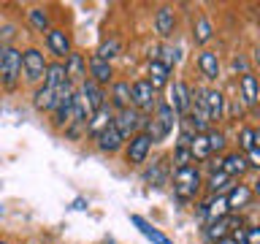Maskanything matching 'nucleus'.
Returning <instances> with one entry per match:
<instances>
[{
	"instance_id": "nucleus-1",
	"label": "nucleus",
	"mask_w": 260,
	"mask_h": 244,
	"mask_svg": "<svg viewBox=\"0 0 260 244\" xmlns=\"http://www.w3.org/2000/svg\"><path fill=\"white\" fill-rule=\"evenodd\" d=\"M171 185H174L176 201H195L198 193L203 190V174L198 166H184L171 171Z\"/></svg>"
},
{
	"instance_id": "nucleus-2",
	"label": "nucleus",
	"mask_w": 260,
	"mask_h": 244,
	"mask_svg": "<svg viewBox=\"0 0 260 244\" xmlns=\"http://www.w3.org/2000/svg\"><path fill=\"white\" fill-rule=\"evenodd\" d=\"M73 95H76V87L71 84V81H65V84L57 89V101L52 106V111H49V125L54 130H65L71 125V117H73Z\"/></svg>"
},
{
	"instance_id": "nucleus-3",
	"label": "nucleus",
	"mask_w": 260,
	"mask_h": 244,
	"mask_svg": "<svg viewBox=\"0 0 260 244\" xmlns=\"http://www.w3.org/2000/svg\"><path fill=\"white\" fill-rule=\"evenodd\" d=\"M19 84H22V49L19 46H8L3 68H0V89L16 93Z\"/></svg>"
},
{
	"instance_id": "nucleus-4",
	"label": "nucleus",
	"mask_w": 260,
	"mask_h": 244,
	"mask_svg": "<svg viewBox=\"0 0 260 244\" xmlns=\"http://www.w3.org/2000/svg\"><path fill=\"white\" fill-rule=\"evenodd\" d=\"M46 54L36 46H27L22 49V76H24V84H41L44 81V73H46Z\"/></svg>"
},
{
	"instance_id": "nucleus-5",
	"label": "nucleus",
	"mask_w": 260,
	"mask_h": 244,
	"mask_svg": "<svg viewBox=\"0 0 260 244\" xmlns=\"http://www.w3.org/2000/svg\"><path fill=\"white\" fill-rule=\"evenodd\" d=\"M157 103H160L157 89H154L146 79L130 81V106H133V109H138L141 114H146V117H152V111L157 109Z\"/></svg>"
},
{
	"instance_id": "nucleus-6",
	"label": "nucleus",
	"mask_w": 260,
	"mask_h": 244,
	"mask_svg": "<svg viewBox=\"0 0 260 244\" xmlns=\"http://www.w3.org/2000/svg\"><path fill=\"white\" fill-rule=\"evenodd\" d=\"M152 138L146 136V133H136V136H130L127 141H125V163L130 168H141L146 160H149V155H152Z\"/></svg>"
},
{
	"instance_id": "nucleus-7",
	"label": "nucleus",
	"mask_w": 260,
	"mask_h": 244,
	"mask_svg": "<svg viewBox=\"0 0 260 244\" xmlns=\"http://www.w3.org/2000/svg\"><path fill=\"white\" fill-rule=\"evenodd\" d=\"M162 101H166L171 109L176 111V117L182 119L184 114L192 109V87L187 84L184 79H174L168 84V98H162Z\"/></svg>"
},
{
	"instance_id": "nucleus-8",
	"label": "nucleus",
	"mask_w": 260,
	"mask_h": 244,
	"mask_svg": "<svg viewBox=\"0 0 260 244\" xmlns=\"http://www.w3.org/2000/svg\"><path fill=\"white\" fill-rule=\"evenodd\" d=\"M144 125H146V114H141L138 109H122V111H114V128L122 133V138H127L130 136H136V133H141L144 130Z\"/></svg>"
},
{
	"instance_id": "nucleus-9",
	"label": "nucleus",
	"mask_w": 260,
	"mask_h": 244,
	"mask_svg": "<svg viewBox=\"0 0 260 244\" xmlns=\"http://www.w3.org/2000/svg\"><path fill=\"white\" fill-rule=\"evenodd\" d=\"M195 209H198V215L209 223H219V220H225L231 215V209H228V198L225 195H206L203 201L195 203Z\"/></svg>"
},
{
	"instance_id": "nucleus-10",
	"label": "nucleus",
	"mask_w": 260,
	"mask_h": 244,
	"mask_svg": "<svg viewBox=\"0 0 260 244\" xmlns=\"http://www.w3.org/2000/svg\"><path fill=\"white\" fill-rule=\"evenodd\" d=\"M44 44H46V52L54 57L57 63H62L65 57H68L73 52V46H71V36L65 33L62 27H52L44 36Z\"/></svg>"
},
{
	"instance_id": "nucleus-11",
	"label": "nucleus",
	"mask_w": 260,
	"mask_h": 244,
	"mask_svg": "<svg viewBox=\"0 0 260 244\" xmlns=\"http://www.w3.org/2000/svg\"><path fill=\"white\" fill-rule=\"evenodd\" d=\"M87 76L92 79L95 84H101L106 89V87H111V81L117 79V73H114V65L111 63H106V60H101V57L89 54L87 57Z\"/></svg>"
},
{
	"instance_id": "nucleus-12",
	"label": "nucleus",
	"mask_w": 260,
	"mask_h": 244,
	"mask_svg": "<svg viewBox=\"0 0 260 244\" xmlns=\"http://www.w3.org/2000/svg\"><path fill=\"white\" fill-rule=\"evenodd\" d=\"M171 171H174L171 158H157V160H152V166L146 168L141 176L149 187H166L171 182Z\"/></svg>"
},
{
	"instance_id": "nucleus-13",
	"label": "nucleus",
	"mask_w": 260,
	"mask_h": 244,
	"mask_svg": "<svg viewBox=\"0 0 260 244\" xmlns=\"http://www.w3.org/2000/svg\"><path fill=\"white\" fill-rule=\"evenodd\" d=\"M92 141L98 146V152H103V155H117V152L125 149V138H122V133L114 128V122L103 130V133H98Z\"/></svg>"
},
{
	"instance_id": "nucleus-14",
	"label": "nucleus",
	"mask_w": 260,
	"mask_h": 244,
	"mask_svg": "<svg viewBox=\"0 0 260 244\" xmlns=\"http://www.w3.org/2000/svg\"><path fill=\"white\" fill-rule=\"evenodd\" d=\"M76 93L87 101V106H89V111H92V114H95L98 109H103L106 103H109V101H106V89H103L101 84H95V81L89 79V76L76 87Z\"/></svg>"
},
{
	"instance_id": "nucleus-15",
	"label": "nucleus",
	"mask_w": 260,
	"mask_h": 244,
	"mask_svg": "<svg viewBox=\"0 0 260 244\" xmlns=\"http://www.w3.org/2000/svg\"><path fill=\"white\" fill-rule=\"evenodd\" d=\"M62 65H65V76H68V81H71L73 87H79L81 81L87 79V57L81 54V52H76V49L65 57Z\"/></svg>"
},
{
	"instance_id": "nucleus-16",
	"label": "nucleus",
	"mask_w": 260,
	"mask_h": 244,
	"mask_svg": "<svg viewBox=\"0 0 260 244\" xmlns=\"http://www.w3.org/2000/svg\"><path fill=\"white\" fill-rule=\"evenodd\" d=\"M106 101L114 111H122V109H130V81L127 79H114L109 93H106Z\"/></svg>"
},
{
	"instance_id": "nucleus-17",
	"label": "nucleus",
	"mask_w": 260,
	"mask_h": 244,
	"mask_svg": "<svg viewBox=\"0 0 260 244\" xmlns=\"http://www.w3.org/2000/svg\"><path fill=\"white\" fill-rule=\"evenodd\" d=\"M225 198H228V209H231V215L233 211H241V209H249L252 206V190H249V185H244V182H236L231 190L225 193Z\"/></svg>"
},
{
	"instance_id": "nucleus-18",
	"label": "nucleus",
	"mask_w": 260,
	"mask_h": 244,
	"mask_svg": "<svg viewBox=\"0 0 260 244\" xmlns=\"http://www.w3.org/2000/svg\"><path fill=\"white\" fill-rule=\"evenodd\" d=\"M171 73H174V68H168L162 60H152L149 65H146V76L144 79L160 93V89H166L171 84Z\"/></svg>"
},
{
	"instance_id": "nucleus-19",
	"label": "nucleus",
	"mask_w": 260,
	"mask_h": 244,
	"mask_svg": "<svg viewBox=\"0 0 260 244\" xmlns=\"http://www.w3.org/2000/svg\"><path fill=\"white\" fill-rule=\"evenodd\" d=\"M154 33L160 38H171L176 33V11L171 6H160L154 11Z\"/></svg>"
},
{
	"instance_id": "nucleus-20",
	"label": "nucleus",
	"mask_w": 260,
	"mask_h": 244,
	"mask_svg": "<svg viewBox=\"0 0 260 244\" xmlns=\"http://www.w3.org/2000/svg\"><path fill=\"white\" fill-rule=\"evenodd\" d=\"M222 171L231 179H236L239 182V176H244L249 171V163H247V155L239 152V149H233V152H225L222 155Z\"/></svg>"
},
{
	"instance_id": "nucleus-21",
	"label": "nucleus",
	"mask_w": 260,
	"mask_h": 244,
	"mask_svg": "<svg viewBox=\"0 0 260 244\" xmlns=\"http://www.w3.org/2000/svg\"><path fill=\"white\" fill-rule=\"evenodd\" d=\"M233 185H236V179H231L225 171H211V174L203 176V190L209 195H225Z\"/></svg>"
},
{
	"instance_id": "nucleus-22",
	"label": "nucleus",
	"mask_w": 260,
	"mask_h": 244,
	"mask_svg": "<svg viewBox=\"0 0 260 244\" xmlns=\"http://www.w3.org/2000/svg\"><path fill=\"white\" fill-rule=\"evenodd\" d=\"M198 71L203 73V79L214 84L219 79V54L211 52V49H201L198 52Z\"/></svg>"
},
{
	"instance_id": "nucleus-23",
	"label": "nucleus",
	"mask_w": 260,
	"mask_h": 244,
	"mask_svg": "<svg viewBox=\"0 0 260 244\" xmlns=\"http://www.w3.org/2000/svg\"><path fill=\"white\" fill-rule=\"evenodd\" d=\"M203 95H206V111H209L211 125H217L219 119H225V95H222V89L206 87Z\"/></svg>"
},
{
	"instance_id": "nucleus-24",
	"label": "nucleus",
	"mask_w": 260,
	"mask_h": 244,
	"mask_svg": "<svg viewBox=\"0 0 260 244\" xmlns=\"http://www.w3.org/2000/svg\"><path fill=\"white\" fill-rule=\"evenodd\" d=\"M239 89H241V101L247 106H257L260 103V79L252 71H247L239 79Z\"/></svg>"
},
{
	"instance_id": "nucleus-25",
	"label": "nucleus",
	"mask_w": 260,
	"mask_h": 244,
	"mask_svg": "<svg viewBox=\"0 0 260 244\" xmlns=\"http://www.w3.org/2000/svg\"><path fill=\"white\" fill-rule=\"evenodd\" d=\"M111 122H114V109L106 103L103 109H98L92 117H89V122H87V138H95L98 133H103Z\"/></svg>"
},
{
	"instance_id": "nucleus-26",
	"label": "nucleus",
	"mask_w": 260,
	"mask_h": 244,
	"mask_svg": "<svg viewBox=\"0 0 260 244\" xmlns=\"http://www.w3.org/2000/svg\"><path fill=\"white\" fill-rule=\"evenodd\" d=\"M192 44L195 46H206L211 38H214V24H211L209 16H198V19L192 22V33H190Z\"/></svg>"
},
{
	"instance_id": "nucleus-27",
	"label": "nucleus",
	"mask_w": 260,
	"mask_h": 244,
	"mask_svg": "<svg viewBox=\"0 0 260 244\" xmlns=\"http://www.w3.org/2000/svg\"><path fill=\"white\" fill-rule=\"evenodd\" d=\"M54 101H57V89H49L44 84H38L36 89H32V109H36L38 114H49Z\"/></svg>"
},
{
	"instance_id": "nucleus-28",
	"label": "nucleus",
	"mask_w": 260,
	"mask_h": 244,
	"mask_svg": "<svg viewBox=\"0 0 260 244\" xmlns=\"http://www.w3.org/2000/svg\"><path fill=\"white\" fill-rule=\"evenodd\" d=\"M65 81H68V76H65V65L52 60V63L46 65V73H44V81H41V84L49 87V89H60Z\"/></svg>"
},
{
	"instance_id": "nucleus-29",
	"label": "nucleus",
	"mask_w": 260,
	"mask_h": 244,
	"mask_svg": "<svg viewBox=\"0 0 260 244\" xmlns=\"http://www.w3.org/2000/svg\"><path fill=\"white\" fill-rule=\"evenodd\" d=\"M152 117L157 119L160 125L168 130V133H174V128H179V117H176V111L171 109V106H168L166 101H160V103H157V109L152 111Z\"/></svg>"
},
{
	"instance_id": "nucleus-30",
	"label": "nucleus",
	"mask_w": 260,
	"mask_h": 244,
	"mask_svg": "<svg viewBox=\"0 0 260 244\" xmlns=\"http://www.w3.org/2000/svg\"><path fill=\"white\" fill-rule=\"evenodd\" d=\"M27 24H30V27L36 30V33H44V36H46V33L52 30V19H49V11H46V8H41V6L30 8V11H27Z\"/></svg>"
},
{
	"instance_id": "nucleus-31",
	"label": "nucleus",
	"mask_w": 260,
	"mask_h": 244,
	"mask_svg": "<svg viewBox=\"0 0 260 244\" xmlns=\"http://www.w3.org/2000/svg\"><path fill=\"white\" fill-rule=\"evenodd\" d=\"M203 136H206V141H209L211 155H225V152H228V133H225L222 128L214 125V128H209Z\"/></svg>"
},
{
	"instance_id": "nucleus-32",
	"label": "nucleus",
	"mask_w": 260,
	"mask_h": 244,
	"mask_svg": "<svg viewBox=\"0 0 260 244\" xmlns=\"http://www.w3.org/2000/svg\"><path fill=\"white\" fill-rule=\"evenodd\" d=\"M119 54H122V41L119 38H106V41H101V46L95 49V57H101L106 63L117 60Z\"/></svg>"
},
{
	"instance_id": "nucleus-33",
	"label": "nucleus",
	"mask_w": 260,
	"mask_h": 244,
	"mask_svg": "<svg viewBox=\"0 0 260 244\" xmlns=\"http://www.w3.org/2000/svg\"><path fill=\"white\" fill-rule=\"evenodd\" d=\"M190 152H192V160H195V166H198V163H206V160L211 158V149H209V141H206V136H203V133H195L192 144H190Z\"/></svg>"
},
{
	"instance_id": "nucleus-34",
	"label": "nucleus",
	"mask_w": 260,
	"mask_h": 244,
	"mask_svg": "<svg viewBox=\"0 0 260 244\" xmlns=\"http://www.w3.org/2000/svg\"><path fill=\"white\" fill-rule=\"evenodd\" d=\"M168 158H171V166H174V168L195 166V160H192V152H190V146H174V152H171Z\"/></svg>"
},
{
	"instance_id": "nucleus-35",
	"label": "nucleus",
	"mask_w": 260,
	"mask_h": 244,
	"mask_svg": "<svg viewBox=\"0 0 260 244\" xmlns=\"http://www.w3.org/2000/svg\"><path fill=\"white\" fill-rule=\"evenodd\" d=\"M133 223H136L138 228H141V233H144V236H149V239H152L154 244H174V241H168L166 236H162V233L157 231V228H152L149 223H146V220H141V217H133Z\"/></svg>"
},
{
	"instance_id": "nucleus-36",
	"label": "nucleus",
	"mask_w": 260,
	"mask_h": 244,
	"mask_svg": "<svg viewBox=\"0 0 260 244\" xmlns=\"http://www.w3.org/2000/svg\"><path fill=\"white\" fill-rule=\"evenodd\" d=\"M255 149V128H249V125H244L239 130V152H252Z\"/></svg>"
},
{
	"instance_id": "nucleus-37",
	"label": "nucleus",
	"mask_w": 260,
	"mask_h": 244,
	"mask_svg": "<svg viewBox=\"0 0 260 244\" xmlns=\"http://www.w3.org/2000/svg\"><path fill=\"white\" fill-rule=\"evenodd\" d=\"M14 38H16V24H11V22L0 24V44H3V46H14Z\"/></svg>"
},
{
	"instance_id": "nucleus-38",
	"label": "nucleus",
	"mask_w": 260,
	"mask_h": 244,
	"mask_svg": "<svg viewBox=\"0 0 260 244\" xmlns=\"http://www.w3.org/2000/svg\"><path fill=\"white\" fill-rule=\"evenodd\" d=\"M244 231H247V244H260V223L247 225Z\"/></svg>"
},
{
	"instance_id": "nucleus-39",
	"label": "nucleus",
	"mask_w": 260,
	"mask_h": 244,
	"mask_svg": "<svg viewBox=\"0 0 260 244\" xmlns=\"http://www.w3.org/2000/svg\"><path fill=\"white\" fill-rule=\"evenodd\" d=\"M247 163H249V168H255L260 174V149H257V146L252 152H247Z\"/></svg>"
},
{
	"instance_id": "nucleus-40",
	"label": "nucleus",
	"mask_w": 260,
	"mask_h": 244,
	"mask_svg": "<svg viewBox=\"0 0 260 244\" xmlns=\"http://www.w3.org/2000/svg\"><path fill=\"white\" fill-rule=\"evenodd\" d=\"M206 163H209V174L211 171H222V155H211Z\"/></svg>"
},
{
	"instance_id": "nucleus-41",
	"label": "nucleus",
	"mask_w": 260,
	"mask_h": 244,
	"mask_svg": "<svg viewBox=\"0 0 260 244\" xmlns=\"http://www.w3.org/2000/svg\"><path fill=\"white\" fill-rule=\"evenodd\" d=\"M233 68H236V71H241V76L249 71V68H247V60H244V57H233Z\"/></svg>"
},
{
	"instance_id": "nucleus-42",
	"label": "nucleus",
	"mask_w": 260,
	"mask_h": 244,
	"mask_svg": "<svg viewBox=\"0 0 260 244\" xmlns=\"http://www.w3.org/2000/svg\"><path fill=\"white\" fill-rule=\"evenodd\" d=\"M249 190H252V195H255V198H260V174L255 176V182L249 185Z\"/></svg>"
},
{
	"instance_id": "nucleus-43",
	"label": "nucleus",
	"mask_w": 260,
	"mask_h": 244,
	"mask_svg": "<svg viewBox=\"0 0 260 244\" xmlns=\"http://www.w3.org/2000/svg\"><path fill=\"white\" fill-rule=\"evenodd\" d=\"M6 49H8V46L0 44V68H3V60H6Z\"/></svg>"
},
{
	"instance_id": "nucleus-44",
	"label": "nucleus",
	"mask_w": 260,
	"mask_h": 244,
	"mask_svg": "<svg viewBox=\"0 0 260 244\" xmlns=\"http://www.w3.org/2000/svg\"><path fill=\"white\" fill-rule=\"evenodd\" d=\"M255 146L260 149V128H255Z\"/></svg>"
},
{
	"instance_id": "nucleus-45",
	"label": "nucleus",
	"mask_w": 260,
	"mask_h": 244,
	"mask_svg": "<svg viewBox=\"0 0 260 244\" xmlns=\"http://www.w3.org/2000/svg\"><path fill=\"white\" fill-rule=\"evenodd\" d=\"M217 244H236V241H233V239H231V236H225V239H219V241H217Z\"/></svg>"
},
{
	"instance_id": "nucleus-46",
	"label": "nucleus",
	"mask_w": 260,
	"mask_h": 244,
	"mask_svg": "<svg viewBox=\"0 0 260 244\" xmlns=\"http://www.w3.org/2000/svg\"><path fill=\"white\" fill-rule=\"evenodd\" d=\"M0 244H11V241H0Z\"/></svg>"
}]
</instances>
